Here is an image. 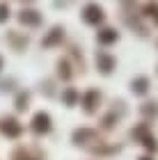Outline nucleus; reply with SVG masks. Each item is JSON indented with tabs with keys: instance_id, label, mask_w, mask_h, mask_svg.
I'll return each mask as SVG.
<instances>
[{
	"instance_id": "f257e3e1",
	"label": "nucleus",
	"mask_w": 158,
	"mask_h": 160,
	"mask_svg": "<svg viewBox=\"0 0 158 160\" xmlns=\"http://www.w3.org/2000/svg\"><path fill=\"white\" fill-rule=\"evenodd\" d=\"M101 18H103V14H101V9H99L96 5L85 7V21H87V23H96V21H101Z\"/></svg>"
},
{
	"instance_id": "f03ea898",
	"label": "nucleus",
	"mask_w": 158,
	"mask_h": 160,
	"mask_svg": "<svg viewBox=\"0 0 158 160\" xmlns=\"http://www.w3.org/2000/svg\"><path fill=\"white\" fill-rule=\"evenodd\" d=\"M21 23H28V25H39L41 23V16L37 12L28 9V12H21Z\"/></svg>"
},
{
	"instance_id": "7ed1b4c3",
	"label": "nucleus",
	"mask_w": 158,
	"mask_h": 160,
	"mask_svg": "<svg viewBox=\"0 0 158 160\" xmlns=\"http://www.w3.org/2000/svg\"><path fill=\"white\" fill-rule=\"evenodd\" d=\"M48 128H51V119H48V114H37V117H34V130H39V133L44 130V133H46Z\"/></svg>"
},
{
	"instance_id": "20e7f679",
	"label": "nucleus",
	"mask_w": 158,
	"mask_h": 160,
	"mask_svg": "<svg viewBox=\"0 0 158 160\" xmlns=\"http://www.w3.org/2000/svg\"><path fill=\"white\" fill-rule=\"evenodd\" d=\"M60 37H62V28H53L51 34H48V37L44 39V46H53V43L60 39Z\"/></svg>"
},
{
	"instance_id": "39448f33",
	"label": "nucleus",
	"mask_w": 158,
	"mask_h": 160,
	"mask_svg": "<svg viewBox=\"0 0 158 160\" xmlns=\"http://www.w3.org/2000/svg\"><path fill=\"white\" fill-rule=\"evenodd\" d=\"M3 130H5V133H9V135H18V126H16V121H14V119H7L5 123H3Z\"/></svg>"
},
{
	"instance_id": "423d86ee",
	"label": "nucleus",
	"mask_w": 158,
	"mask_h": 160,
	"mask_svg": "<svg viewBox=\"0 0 158 160\" xmlns=\"http://www.w3.org/2000/svg\"><path fill=\"white\" fill-rule=\"evenodd\" d=\"M99 39H101L103 43H108V41H112V39H115V32H112V30H103V34H101Z\"/></svg>"
},
{
	"instance_id": "0eeeda50",
	"label": "nucleus",
	"mask_w": 158,
	"mask_h": 160,
	"mask_svg": "<svg viewBox=\"0 0 158 160\" xmlns=\"http://www.w3.org/2000/svg\"><path fill=\"white\" fill-rule=\"evenodd\" d=\"M9 16V9H7V5H0V21H5Z\"/></svg>"
}]
</instances>
